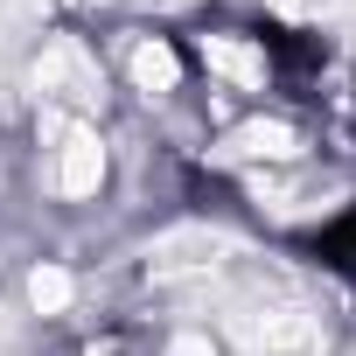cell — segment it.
Here are the masks:
<instances>
[{
    "mask_svg": "<svg viewBox=\"0 0 356 356\" xmlns=\"http://www.w3.org/2000/svg\"><path fill=\"white\" fill-rule=\"evenodd\" d=\"M203 56H210V70H217V77H231L238 91H266V56H259L252 42H238V35H210V42H203Z\"/></svg>",
    "mask_w": 356,
    "mask_h": 356,
    "instance_id": "obj_4",
    "label": "cell"
},
{
    "mask_svg": "<svg viewBox=\"0 0 356 356\" xmlns=\"http://www.w3.org/2000/svg\"><path fill=\"white\" fill-rule=\"evenodd\" d=\"M91 356H119V349H91Z\"/></svg>",
    "mask_w": 356,
    "mask_h": 356,
    "instance_id": "obj_9",
    "label": "cell"
},
{
    "mask_svg": "<svg viewBox=\"0 0 356 356\" xmlns=\"http://www.w3.org/2000/svg\"><path fill=\"white\" fill-rule=\"evenodd\" d=\"M29 307L35 314H63L70 307V273L63 266H35L29 273Z\"/></svg>",
    "mask_w": 356,
    "mask_h": 356,
    "instance_id": "obj_7",
    "label": "cell"
},
{
    "mask_svg": "<svg viewBox=\"0 0 356 356\" xmlns=\"http://www.w3.org/2000/svg\"><path fill=\"white\" fill-rule=\"evenodd\" d=\"M168 356H217V349H210V335H175Z\"/></svg>",
    "mask_w": 356,
    "mask_h": 356,
    "instance_id": "obj_8",
    "label": "cell"
},
{
    "mask_svg": "<svg viewBox=\"0 0 356 356\" xmlns=\"http://www.w3.org/2000/svg\"><path fill=\"white\" fill-rule=\"evenodd\" d=\"M231 154H266V161H286V154H300V140H293V126H238L231 140H224Z\"/></svg>",
    "mask_w": 356,
    "mask_h": 356,
    "instance_id": "obj_5",
    "label": "cell"
},
{
    "mask_svg": "<svg viewBox=\"0 0 356 356\" xmlns=\"http://www.w3.org/2000/svg\"><path fill=\"white\" fill-rule=\"evenodd\" d=\"M217 252H231L224 231H175L147 252V266H154V280H168V273H189V266H217Z\"/></svg>",
    "mask_w": 356,
    "mask_h": 356,
    "instance_id": "obj_2",
    "label": "cell"
},
{
    "mask_svg": "<svg viewBox=\"0 0 356 356\" xmlns=\"http://www.w3.org/2000/svg\"><path fill=\"white\" fill-rule=\"evenodd\" d=\"M105 182V147H98V133H70L63 140V168H56V189L63 196H91Z\"/></svg>",
    "mask_w": 356,
    "mask_h": 356,
    "instance_id": "obj_3",
    "label": "cell"
},
{
    "mask_svg": "<svg viewBox=\"0 0 356 356\" xmlns=\"http://www.w3.org/2000/svg\"><path fill=\"white\" fill-rule=\"evenodd\" d=\"M238 342L252 356H321V321L307 307H266V314H238Z\"/></svg>",
    "mask_w": 356,
    "mask_h": 356,
    "instance_id": "obj_1",
    "label": "cell"
},
{
    "mask_svg": "<svg viewBox=\"0 0 356 356\" xmlns=\"http://www.w3.org/2000/svg\"><path fill=\"white\" fill-rule=\"evenodd\" d=\"M133 77H140V91H175L182 63H175L168 42H140V49H133Z\"/></svg>",
    "mask_w": 356,
    "mask_h": 356,
    "instance_id": "obj_6",
    "label": "cell"
}]
</instances>
